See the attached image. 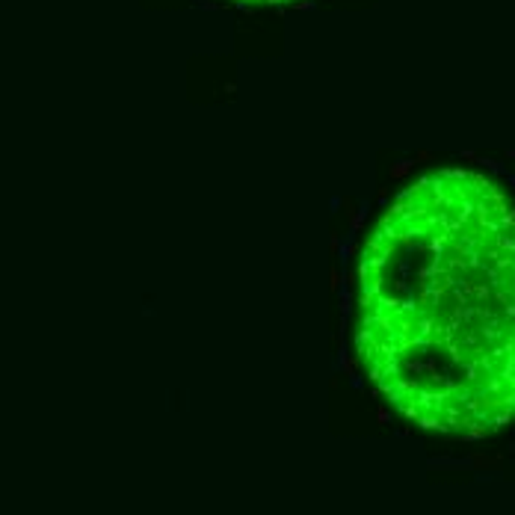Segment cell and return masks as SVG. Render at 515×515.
Listing matches in <instances>:
<instances>
[{
    "instance_id": "cell-2",
    "label": "cell",
    "mask_w": 515,
    "mask_h": 515,
    "mask_svg": "<svg viewBox=\"0 0 515 515\" xmlns=\"http://www.w3.org/2000/svg\"><path fill=\"white\" fill-rule=\"evenodd\" d=\"M267 4H287V0H267Z\"/></svg>"
},
{
    "instance_id": "cell-1",
    "label": "cell",
    "mask_w": 515,
    "mask_h": 515,
    "mask_svg": "<svg viewBox=\"0 0 515 515\" xmlns=\"http://www.w3.org/2000/svg\"><path fill=\"white\" fill-rule=\"evenodd\" d=\"M379 223L421 252V285L359 296L355 352L406 421L483 439L515 418V208L486 175L439 169Z\"/></svg>"
}]
</instances>
